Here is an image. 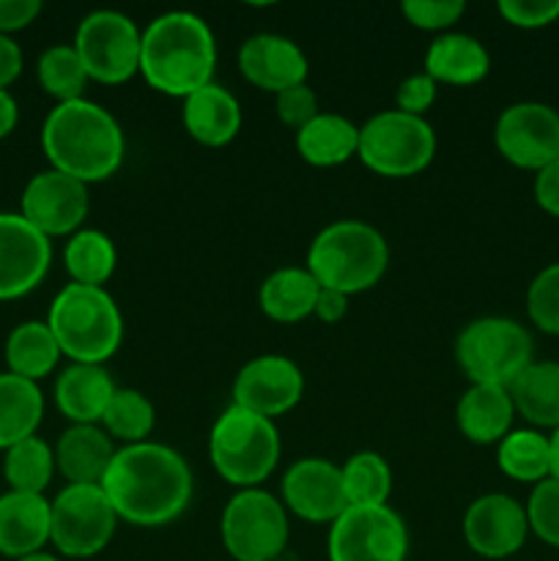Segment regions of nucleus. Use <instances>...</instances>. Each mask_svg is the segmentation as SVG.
<instances>
[{"label":"nucleus","mask_w":559,"mask_h":561,"mask_svg":"<svg viewBox=\"0 0 559 561\" xmlns=\"http://www.w3.org/2000/svg\"><path fill=\"white\" fill-rule=\"evenodd\" d=\"M529 535L524 504L507 493H486L466 507L464 540L477 557L507 559L524 548Z\"/></svg>","instance_id":"a211bd4d"},{"label":"nucleus","mask_w":559,"mask_h":561,"mask_svg":"<svg viewBox=\"0 0 559 561\" xmlns=\"http://www.w3.org/2000/svg\"><path fill=\"white\" fill-rule=\"evenodd\" d=\"M36 77L44 93H49L58 104L85 99L82 93H85V85L91 82L80 55H77L71 44H55V47L44 49L38 55Z\"/></svg>","instance_id":"f704fd0d"},{"label":"nucleus","mask_w":559,"mask_h":561,"mask_svg":"<svg viewBox=\"0 0 559 561\" xmlns=\"http://www.w3.org/2000/svg\"><path fill=\"white\" fill-rule=\"evenodd\" d=\"M186 135L206 148H223L241 131V104L228 88L208 82L181 104Z\"/></svg>","instance_id":"412c9836"},{"label":"nucleus","mask_w":559,"mask_h":561,"mask_svg":"<svg viewBox=\"0 0 559 561\" xmlns=\"http://www.w3.org/2000/svg\"><path fill=\"white\" fill-rule=\"evenodd\" d=\"M219 535L233 561H274L288 546V510L263 488L236 491L223 510Z\"/></svg>","instance_id":"1a4fd4ad"},{"label":"nucleus","mask_w":559,"mask_h":561,"mask_svg":"<svg viewBox=\"0 0 559 561\" xmlns=\"http://www.w3.org/2000/svg\"><path fill=\"white\" fill-rule=\"evenodd\" d=\"M356 157L384 179H411L436 157V131L420 115L384 110L360 126Z\"/></svg>","instance_id":"6e6552de"},{"label":"nucleus","mask_w":559,"mask_h":561,"mask_svg":"<svg viewBox=\"0 0 559 561\" xmlns=\"http://www.w3.org/2000/svg\"><path fill=\"white\" fill-rule=\"evenodd\" d=\"M280 491H283V507L307 524L332 526L349 507L340 466L323 458H301L290 463L280 482Z\"/></svg>","instance_id":"f3484780"},{"label":"nucleus","mask_w":559,"mask_h":561,"mask_svg":"<svg viewBox=\"0 0 559 561\" xmlns=\"http://www.w3.org/2000/svg\"><path fill=\"white\" fill-rule=\"evenodd\" d=\"M88 208H91L88 184L53 168L33 175L20 201L22 217L47 239L75 236L77 230H82Z\"/></svg>","instance_id":"4468645a"},{"label":"nucleus","mask_w":559,"mask_h":561,"mask_svg":"<svg viewBox=\"0 0 559 561\" xmlns=\"http://www.w3.org/2000/svg\"><path fill=\"white\" fill-rule=\"evenodd\" d=\"M321 285L307 266H283L263 279L258 305L274 323H299L316 312Z\"/></svg>","instance_id":"a878e982"},{"label":"nucleus","mask_w":559,"mask_h":561,"mask_svg":"<svg viewBox=\"0 0 559 561\" xmlns=\"http://www.w3.org/2000/svg\"><path fill=\"white\" fill-rule=\"evenodd\" d=\"M49 542V502L38 493L0 496V557L25 559Z\"/></svg>","instance_id":"4be33fe9"},{"label":"nucleus","mask_w":559,"mask_h":561,"mask_svg":"<svg viewBox=\"0 0 559 561\" xmlns=\"http://www.w3.org/2000/svg\"><path fill=\"white\" fill-rule=\"evenodd\" d=\"M307 69L310 66L299 44L277 33H255L239 49L241 77L274 96L307 82Z\"/></svg>","instance_id":"6ab92c4d"},{"label":"nucleus","mask_w":559,"mask_h":561,"mask_svg":"<svg viewBox=\"0 0 559 561\" xmlns=\"http://www.w3.org/2000/svg\"><path fill=\"white\" fill-rule=\"evenodd\" d=\"M526 312L540 332L559 337V263L543 268L526 290Z\"/></svg>","instance_id":"e433bc0d"},{"label":"nucleus","mask_w":559,"mask_h":561,"mask_svg":"<svg viewBox=\"0 0 559 561\" xmlns=\"http://www.w3.org/2000/svg\"><path fill=\"white\" fill-rule=\"evenodd\" d=\"M497 463L504 477L515 482H537L551 477V444L540 431H510L499 442Z\"/></svg>","instance_id":"2f4dec72"},{"label":"nucleus","mask_w":559,"mask_h":561,"mask_svg":"<svg viewBox=\"0 0 559 561\" xmlns=\"http://www.w3.org/2000/svg\"><path fill=\"white\" fill-rule=\"evenodd\" d=\"M217 42L206 20L192 11H168L142 31L140 75L157 93L184 102L214 82Z\"/></svg>","instance_id":"7ed1b4c3"},{"label":"nucleus","mask_w":559,"mask_h":561,"mask_svg":"<svg viewBox=\"0 0 559 561\" xmlns=\"http://www.w3.org/2000/svg\"><path fill=\"white\" fill-rule=\"evenodd\" d=\"M343 474V491L349 507H381L389 502L392 493V469L384 460V455L356 453L340 466Z\"/></svg>","instance_id":"473e14b6"},{"label":"nucleus","mask_w":559,"mask_h":561,"mask_svg":"<svg viewBox=\"0 0 559 561\" xmlns=\"http://www.w3.org/2000/svg\"><path fill=\"white\" fill-rule=\"evenodd\" d=\"M329 561H406L409 529L389 504L345 507L329 526Z\"/></svg>","instance_id":"f8f14e48"},{"label":"nucleus","mask_w":559,"mask_h":561,"mask_svg":"<svg viewBox=\"0 0 559 561\" xmlns=\"http://www.w3.org/2000/svg\"><path fill=\"white\" fill-rule=\"evenodd\" d=\"M53 263V241L20 211H0V301L22 299L42 285Z\"/></svg>","instance_id":"2eb2a0df"},{"label":"nucleus","mask_w":559,"mask_h":561,"mask_svg":"<svg viewBox=\"0 0 559 561\" xmlns=\"http://www.w3.org/2000/svg\"><path fill=\"white\" fill-rule=\"evenodd\" d=\"M44 416V394L38 383L14 373H0V449L36 436Z\"/></svg>","instance_id":"c85d7f7f"},{"label":"nucleus","mask_w":559,"mask_h":561,"mask_svg":"<svg viewBox=\"0 0 559 561\" xmlns=\"http://www.w3.org/2000/svg\"><path fill=\"white\" fill-rule=\"evenodd\" d=\"M71 47L80 55L88 77L102 85H121L140 75L142 31L121 11H91L77 25Z\"/></svg>","instance_id":"9b49d317"},{"label":"nucleus","mask_w":559,"mask_h":561,"mask_svg":"<svg viewBox=\"0 0 559 561\" xmlns=\"http://www.w3.org/2000/svg\"><path fill=\"white\" fill-rule=\"evenodd\" d=\"M387 268V239L360 219H338L327 225L307 250V272L318 279V285L349 299L381 283Z\"/></svg>","instance_id":"20e7f679"},{"label":"nucleus","mask_w":559,"mask_h":561,"mask_svg":"<svg viewBox=\"0 0 559 561\" xmlns=\"http://www.w3.org/2000/svg\"><path fill=\"white\" fill-rule=\"evenodd\" d=\"M16 121H20V104L9 91L0 88V140L16 129Z\"/></svg>","instance_id":"de8ad7c7"},{"label":"nucleus","mask_w":559,"mask_h":561,"mask_svg":"<svg viewBox=\"0 0 559 561\" xmlns=\"http://www.w3.org/2000/svg\"><path fill=\"white\" fill-rule=\"evenodd\" d=\"M60 345L47 321H25L5 337V365L14 376L38 383L58 367Z\"/></svg>","instance_id":"c756f323"},{"label":"nucleus","mask_w":559,"mask_h":561,"mask_svg":"<svg viewBox=\"0 0 559 561\" xmlns=\"http://www.w3.org/2000/svg\"><path fill=\"white\" fill-rule=\"evenodd\" d=\"M548 444H551V477L559 480V427L548 436Z\"/></svg>","instance_id":"09e8293b"},{"label":"nucleus","mask_w":559,"mask_h":561,"mask_svg":"<svg viewBox=\"0 0 559 561\" xmlns=\"http://www.w3.org/2000/svg\"><path fill=\"white\" fill-rule=\"evenodd\" d=\"M283 442L274 420L230 403L217 416L208 436V458L214 471L236 491L261 488L274 474Z\"/></svg>","instance_id":"423d86ee"},{"label":"nucleus","mask_w":559,"mask_h":561,"mask_svg":"<svg viewBox=\"0 0 559 561\" xmlns=\"http://www.w3.org/2000/svg\"><path fill=\"white\" fill-rule=\"evenodd\" d=\"M515 420L513 398L504 387L471 383L455 405V422L471 444H499Z\"/></svg>","instance_id":"b1692460"},{"label":"nucleus","mask_w":559,"mask_h":561,"mask_svg":"<svg viewBox=\"0 0 559 561\" xmlns=\"http://www.w3.org/2000/svg\"><path fill=\"white\" fill-rule=\"evenodd\" d=\"M535 340L513 318H477L455 340V359L471 383L507 389L532 365Z\"/></svg>","instance_id":"0eeeda50"},{"label":"nucleus","mask_w":559,"mask_h":561,"mask_svg":"<svg viewBox=\"0 0 559 561\" xmlns=\"http://www.w3.org/2000/svg\"><path fill=\"white\" fill-rule=\"evenodd\" d=\"M42 148L53 170L82 184H96L118 173L126 140L110 110L91 99H77L49 110L42 126Z\"/></svg>","instance_id":"f03ea898"},{"label":"nucleus","mask_w":559,"mask_h":561,"mask_svg":"<svg viewBox=\"0 0 559 561\" xmlns=\"http://www.w3.org/2000/svg\"><path fill=\"white\" fill-rule=\"evenodd\" d=\"M16 561H64V559H60V557H55V553L38 551V553H31V557H25V559H16Z\"/></svg>","instance_id":"8fccbe9b"},{"label":"nucleus","mask_w":559,"mask_h":561,"mask_svg":"<svg viewBox=\"0 0 559 561\" xmlns=\"http://www.w3.org/2000/svg\"><path fill=\"white\" fill-rule=\"evenodd\" d=\"M436 91L438 85L425 75V71L406 77L398 85V91H395V104H398L395 110L425 118V113L433 107V102H436Z\"/></svg>","instance_id":"79ce46f5"},{"label":"nucleus","mask_w":559,"mask_h":561,"mask_svg":"<svg viewBox=\"0 0 559 561\" xmlns=\"http://www.w3.org/2000/svg\"><path fill=\"white\" fill-rule=\"evenodd\" d=\"M115 383L102 365H75L71 362L55 381V405L71 425H102Z\"/></svg>","instance_id":"5701e85b"},{"label":"nucleus","mask_w":559,"mask_h":561,"mask_svg":"<svg viewBox=\"0 0 559 561\" xmlns=\"http://www.w3.org/2000/svg\"><path fill=\"white\" fill-rule=\"evenodd\" d=\"M345 312H349V296L338 294V290L321 288V294H318V301H316V312H312V316L323 323H338L343 321Z\"/></svg>","instance_id":"49530a36"},{"label":"nucleus","mask_w":559,"mask_h":561,"mask_svg":"<svg viewBox=\"0 0 559 561\" xmlns=\"http://www.w3.org/2000/svg\"><path fill=\"white\" fill-rule=\"evenodd\" d=\"M296 151L312 168H338L360 151V126L338 113H318L296 131Z\"/></svg>","instance_id":"bb28decb"},{"label":"nucleus","mask_w":559,"mask_h":561,"mask_svg":"<svg viewBox=\"0 0 559 561\" xmlns=\"http://www.w3.org/2000/svg\"><path fill=\"white\" fill-rule=\"evenodd\" d=\"M535 201L551 217H559V159L535 175Z\"/></svg>","instance_id":"c03bdc74"},{"label":"nucleus","mask_w":559,"mask_h":561,"mask_svg":"<svg viewBox=\"0 0 559 561\" xmlns=\"http://www.w3.org/2000/svg\"><path fill=\"white\" fill-rule=\"evenodd\" d=\"M274 110H277V118L296 131H299L301 126L310 124V121L321 113L316 91H312L307 82L277 93V96H274Z\"/></svg>","instance_id":"a19ab883"},{"label":"nucleus","mask_w":559,"mask_h":561,"mask_svg":"<svg viewBox=\"0 0 559 561\" xmlns=\"http://www.w3.org/2000/svg\"><path fill=\"white\" fill-rule=\"evenodd\" d=\"M42 14L38 0H0V36L25 31Z\"/></svg>","instance_id":"37998d69"},{"label":"nucleus","mask_w":559,"mask_h":561,"mask_svg":"<svg viewBox=\"0 0 559 561\" xmlns=\"http://www.w3.org/2000/svg\"><path fill=\"white\" fill-rule=\"evenodd\" d=\"M153 425H157V411L146 394H140L137 389H115L102 416L104 433L113 442H124V447L148 442Z\"/></svg>","instance_id":"c9c22d12"},{"label":"nucleus","mask_w":559,"mask_h":561,"mask_svg":"<svg viewBox=\"0 0 559 561\" xmlns=\"http://www.w3.org/2000/svg\"><path fill=\"white\" fill-rule=\"evenodd\" d=\"M400 11L417 31L442 33L466 14V3L464 0H403Z\"/></svg>","instance_id":"58836bf2"},{"label":"nucleus","mask_w":559,"mask_h":561,"mask_svg":"<svg viewBox=\"0 0 559 561\" xmlns=\"http://www.w3.org/2000/svg\"><path fill=\"white\" fill-rule=\"evenodd\" d=\"M118 529L102 485H66L49 502V542L66 559L99 557Z\"/></svg>","instance_id":"9d476101"},{"label":"nucleus","mask_w":559,"mask_h":561,"mask_svg":"<svg viewBox=\"0 0 559 561\" xmlns=\"http://www.w3.org/2000/svg\"><path fill=\"white\" fill-rule=\"evenodd\" d=\"M513 398L515 414L524 416L529 425L559 427V362H532L518 378L507 387Z\"/></svg>","instance_id":"cd10ccee"},{"label":"nucleus","mask_w":559,"mask_h":561,"mask_svg":"<svg viewBox=\"0 0 559 561\" xmlns=\"http://www.w3.org/2000/svg\"><path fill=\"white\" fill-rule=\"evenodd\" d=\"M22 71V49L11 36H0V88L9 91Z\"/></svg>","instance_id":"a18cd8bd"},{"label":"nucleus","mask_w":559,"mask_h":561,"mask_svg":"<svg viewBox=\"0 0 559 561\" xmlns=\"http://www.w3.org/2000/svg\"><path fill=\"white\" fill-rule=\"evenodd\" d=\"M64 263L71 283L88 285V288H104L115 272L118 252H115L113 239L102 230L82 228L69 236L64 247Z\"/></svg>","instance_id":"7c9ffc66"},{"label":"nucleus","mask_w":559,"mask_h":561,"mask_svg":"<svg viewBox=\"0 0 559 561\" xmlns=\"http://www.w3.org/2000/svg\"><path fill=\"white\" fill-rule=\"evenodd\" d=\"M55 471H58L55 469V449L44 438L31 436L5 449L3 477L9 482V491L44 496Z\"/></svg>","instance_id":"72a5a7b5"},{"label":"nucleus","mask_w":559,"mask_h":561,"mask_svg":"<svg viewBox=\"0 0 559 561\" xmlns=\"http://www.w3.org/2000/svg\"><path fill=\"white\" fill-rule=\"evenodd\" d=\"M53 449L55 469L60 471L66 485H102L118 453L102 425H69Z\"/></svg>","instance_id":"aec40b11"},{"label":"nucleus","mask_w":559,"mask_h":561,"mask_svg":"<svg viewBox=\"0 0 559 561\" xmlns=\"http://www.w3.org/2000/svg\"><path fill=\"white\" fill-rule=\"evenodd\" d=\"M504 22L524 31H537L559 20V0H499Z\"/></svg>","instance_id":"ea45409f"},{"label":"nucleus","mask_w":559,"mask_h":561,"mask_svg":"<svg viewBox=\"0 0 559 561\" xmlns=\"http://www.w3.org/2000/svg\"><path fill=\"white\" fill-rule=\"evenodd\" d=\"M118 520L142 529L173 524L192 502V471L175 449L157 442L121 447L102 480Z\"/></svg>","instance_id":"f257e3e1"},{"label":"nucleus","mask_w":559,"mask_h":561,"mask_svg":"<svg viewBox=\"0 0 559 561\" xmlns=\"http://www.w3.org/2000/svg\"><path fill=\"white\" fill-rule=\"evenodd\" d=\"M524 510L532 535L546 546L559 548V480L548 477V480L537 482L526 499Z\"/></svg>","instance_id":"4c0bfd02"},{"label":"nucleus","mask_w":559,"mask_h":561,"mask_svg":"<svg viewBox=\"0 0 559 561\" xmlns=\"http://www.w3.org/2000/svg\"><path fill=\"white\" fill-rule=\"evenodd\" d=\"M497 151L521 170L540 173L559 159V113L543 102H515L493 126Z\"/></svg>","instance_id":"ddd939ff"},{"label":"nucleus","mask_w":559,"mask_h":561,"mask_svg":"<svg viewBox=\"0 0 559 561\" xmlns=\"http://www.w3.org/2000/svg\"><path fill=\"white\" fill-rule=\"evenodd\" d=\"M491 71V55L480 38L469 33H442L425 53V75L444 85L469 88L482 82Z\"/></svg>","instance_id":"393cba45"},{"label":"nucleus","mask_w":559,"mask_h":561,"mask_svg":"<svg viewBox=\"0 0 559 561\" xmlns=\"http://www.w3.org/2000/svg\"><path fill=\"white\" fill-rule=\"evenodd\" d=\"M305 376L288 356L266 354L247 362L233 381V405L266 420L288 414L301 403Z\"/></svg>","instance_id":"dca6fc26"},{"label":"nucleus","mask_w":559,"mask_h":561,"mask_svg":"<svg viewBox=\"0 0 559 561\" xmlns=\"http://www.w3.org/2000/svg\"><path fill=\"white\" fill-rule=\"evenodd\" d=\"M60 354L75 365H104L124 343V316L104 288L69 283L47 312Z\"/></svg>","instance_id":"39448f33"}]
</instances>
